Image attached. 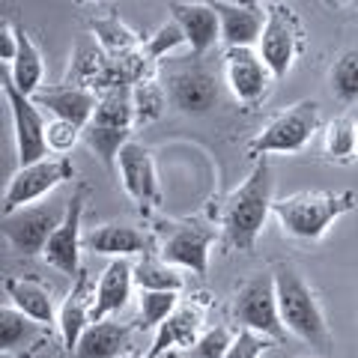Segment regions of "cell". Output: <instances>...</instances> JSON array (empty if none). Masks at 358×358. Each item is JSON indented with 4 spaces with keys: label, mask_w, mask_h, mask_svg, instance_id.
<instances>
[{
    "label": "cell",
    "mask_w": 358,
    "mask_h": 358,
    "mask_svg": "<svg viewBox=\"0 0 358 358\" xmlns=\"http://www.w3.org/2000/svg\"><path fill=\"white\" fill-rule=\"evenodd\" d=\"M272 206H275V173L272 164L266 162V155H260L248 179L227 197L221 212V227L227 233V242L233 248L245 254L254 251Z\"/></svg>",
    "instance_id": "obj_1"
},
{
    "label": "cell",
    "mask_w": 358,
    "mask_h": 358,
    "mask_svg": "<svg viewBox=\"0 0 358 358\" xmlns=\"http://www.w3.org/2000/svg\"><path fill=\"white\" fill-rule=\"evenodd\" d=\"M275 289H278V308H281V320L293 338L317 346L320 352H331V331L326 322V313L308 278L299 272L296 263H278L272 268Z\"/></svg>",
    "instance_id": "obj_2"
},
{
    "label": "cell",
    "mask_w": 358,
    "mask_h": 358,
    "mask_svg": "<svg viewBox=\"0 0 358 358\" xmlns=\"http://www.w3.org/2000/svg\"><path fill=\"white\" fill-rule=\"evenodd\" d=\"M355 209V192H299L275 200V218L284 236L299 242H320L326 230Z\"/></svg>",
    "instance_id": "obj_3"
},
{
    "label": "cell",
    "mask_w": 358,
    "mask_h": 358,
    "mask_svg": "<svg viewBox=\"0 0 358 358\" xmlns=\"http://www.w3.org/2000/svg\"><path fill=\"white\" fill-rule=\"evenodd\" d=\"M134 122L138 120H134L131 93L126 87L114 84L102 99H99L96 114L84 129L87 147L99 155V162H102L108 171H117V155L131 141L129 134H131Z\"/></svg>",
    "instance_id": "obj_4"
},
{
    "label": "cell",
    "mask_w": 358,
    "mask_h": 358,
    "mask_svg": "<svg viewBox=\"0 0 358 358\" xmlns=\"http://www.w3.org/2000/svg\"><path fill=\"white\" fill-rule=\"evenodd\" d=\"M162 87L179 114H206L218 102V75L203 57H167L162 63Z\"/></svg>",
    "instance_id": "obj_5"
},
{
    "label": "cell",
    "mask_w": 358,
    "mask_h": 358,
    "mask_svg": "<svg viewBox=\"0 0 358 358\" xmlns=\"http://www.w3.org/2000/svg\"><path fill=\"white\" fill-rule=\"evenodd\" d=\"M233 320L239 329L260 331L275 343L287 338V326L281 320V308H278V289H275V275H254L248 278L233 296Z\"/></svg>",
    "instance_id": "obj_6"
},
{
    "label": "cell",
    "mask_w": 358,
    "mask_h": 358,
    "mask_svg": "<svg viewBox=\"0 0 358 358\" xmlns=\"http://www.w3.org/2000/svg\"><path fill=\"white\" fill-rule=\"evenodd\" d=\"M320 131V105L313 99L296 102L293 108L281 110L275 120H268V126L248 143V150L260 159L268 152H301L313 141V134Z\"/></svg>",
    "instance_id": "obj_7"
},
{
    "label": "cell",
    "mask_w": 358,
    "mask_h": 358,
    "mask_svg": "<svg viewBox=\"0 0 358 358\" xmlns=\"http://www.w3.org/2000/svg\"><path fill=\"white\" fill-rule=\"evenodd\" d=\"M75 176V164L69 155H45L33 164H21L13 173L3 194V215L33 206L39 197L51 194L57 185Z\"/></svg>",
    "instance_id": "obj_8"
},
{
    "label": "cell",
    "mask_w": 358,
    "mask_h": 358,
    "mask_svg": "<svg viewBox=\"0 0 358 358\" xmlns=\"http://www.w3.org/2000/svg\"><path fill=\"white\" fill-rule=\"evenodd\" d=\"M212 242H215V227L203 221H167L162 224V239L155 251L171 266L188 268L197 278H203L209 268Z\"/></svg>",
    "instance_id": "obj_9"
},
{
    "label": "cell",
    "mask_w": 358,
    "mask_h": 358,
    "mask_svg": "<svg viewBox=\"0 0 358 358\" xmlns=\"http://www.w3.org/2000/svg\"><path fill=\"white\" fill-rule=\"evenodd\" d=\"M3 96L9 102V114H13V129H15V150H18V167L33 164L48 155V120H45L42 108L33 102V96H24L13 84V78L3 69Z\"/></svg>",
    "instance_id": "obj_10"
},
{
    "label": "cell",
    "mask_w": 358,
    "mask_h": 358,
    "mask_svg": "<svg viewBox=\"0 0 358 358\" xmlns=\"http://www.w3.org/2000/svg\"><path fill=\"white\" fill-rule=\"evenodd\" d=\"M66 206H69V200L66 203H39V206H24L18 212H9V215H3L6 242L24 257L42 254L51 233L66 218Z\"/></svg>",
    "instance_id": "obj_11"
},
{
    "label": "cell",
    "mask_w": 358,
    "mask_h": 358,
    "mask_svg": "<svg viewBox=\"0 0 358 358\" xmlns=\"http://www.w3.org/2000/svg\"><path fill=\"white\" fill-rule=\"evenodd\" d=\"M87 194H90V188L81 185L69 197L66 218L60 221V227L51 233V239H48V245H45V251H42V257L48 260V266H54L66 278H78V275H81V248H84L81 221H84Z\"/></svg>",
    "instance_id": "obj_12"
},
{
    "label": "cell",
    "mask_w": 358,
    "mask_h": 358,
    "mask_svg": "<svg viewBox=\"0 0 358 358\" xmlns=\"http://www.w3.org/2000/svg\"><path fill=\"white\" fill-rule=\"evenodd\" d=\"M257 51H260L263 63L272 69L275 81L287 78V72L293 69L296 54H299V21L287 6L275 3L266 13V27L260 42H257Z\"/></svg>",
    "instance_id": "obj_13"
},
{
    "label": "cell",
    "mask_w": 358,
    "mask_h": 358,
    "mask_svg": "<svg viewBox=\"0 0 358 358\" xmlns=\"http://www.w3.org/2000/svg\"><path fill=\"white\" fill-rule=\"evenodd\" d=\"M224 81H227L230 93L242 105L263 102L268 87H272L275 75L263 63L260 51L254 48H227L224 51Z\"/></svg>",
    "instance_id": "obj_14"
},
{
    "label": "cell",
    "mask_w": 358,
    "mask_h": 358,
    "mask_svg": "<svg viewBox=\"0 0 358 358\" xmlns=\"http://www.w3.org/2000/svg\"><path fill=\"white\" fill-rule=\"evenodd\" d=\"M117 173L120 182L126 188L131 200L141 206H159L162 192H159V173H155L152 152L138 141H129L117 155Z\"/></svg>",
    "instance_id": "obj_15"
},
{
    "label": "cell",
    "mask_w": 358,
    "mask_h": 358,
    "mask_svg": "<svg viewBox=\"0 0 358 358\" xmlns=\"http://www.w3.org/2000/svg\"><path fill=\"white\" fill-rule=\"evenodd\" d=\"M203 317H206V301H188V305H179L171 317L155 329L152 350L147 355L162 358L164 352H176V350L185 352L188 346L203 334Z\"/></svg>",
    "instance_id": "obj_16"
},
{
    "label": "cell",
    "mask_w": 358,
    "mask_h": 358,
    "mask_svg": "<svg viewBox=\"0 0 358 358\" xmlns=\"http://www.w3.org/2000/svg\"><path fill=\"white\" fill-rule=\"evenodd\" d=\"M171 18L185 33V42L194 57H206V51L221 39V21L218 13L206 0H173Z\"/></svg>",
    "instance_id": "obj_17"
},
{
    "label": "cell",
    "mask_w": 358,
    "mask_h": 358,
    "mask_svg": "<svg viewBox=\"0 0 358 358\" xmlns=\"http://www.w3.org/2000/svg\"><path fill=\"white\" fill-rule=\"evenodd\" d=\"M93 299H96V289H90V275L81 268V275L75 278L69 296L63 299V305L57 310V329H60V341H63L66 355L75 352L81 334L87 331L90 322H93Z\"/></svg>",
    "instance_id": "obj_18"
},
{
    "label": "cell",
    "mask_w": 358,
    "mask_h": 358,
    "mask_svg": "<svg viewBox=\"0 0 358 358\" xmlns=\"http://www.w3.org/2000/svg\"><path fill=\"white\" fill-rule=\"evenodd\" d=\"M42 110H48L57 120H69L75 126L87 129V122L93 120L96 108H99V96L87 87L78 84H63V87H42L36 96H33Z\"/></svg>",
    "instance_id": "obj_19"
},
{
    "label": "cell",
    "mask_w": 358,
    "mask_h": 358,
    "mask_svg": "<svg viewBox=\"0 0 358 358\" xmlns=\"http://www.w3.org/2000/svg\"><path fill=\"white\" fill-rule=\"evenodd\" d=\"M84 248L102 257H134V254H150L152 251V239L134 224H99L90 233H84Z\"/></svg>",
    "instance_id": "obj_20"
},
{
    "label": "cell",
    "mask_w": 358,
    "mask_h": 358,
    "mask_svg": "<svg viewBox=\"0 0 358 358\" xmlns=\"http://www.w3.org/2000/svg\"><path fill=\"white\" fill-rule=\"evenodd\" d=\"M218 13L221 21V42L227 48H254L263 36L266 15L260 6H239V3H224V0H206Z\"/></svg>",
    "instance_id": "obj_21"
},
{
    "label": "cell",
    "mask_w": 358,
    "mask_h": 358,
    "mask_svg": "<svg viewBox=\"0 0 358 358\" xmlns=\"http://www.w3.org/2000/svg\"><path fill=\"white\" fill-rule=\"evenodd\" d=\"M134 284V266L129 263V257H114L105 272L99 275L96 284V299H93V322L108 320L110 313H117L129 305Z\"/></svg>",
    "instance_id": "obj_22"
},
{
    "label": "cell",
    "mask_w": 358,
    "mask_h": 358,
    "mask_svg": "<svg viewBox=\"0 0 358 358\" xmlns=\"http://www.w3.org/2000/svg\"><path fill=\"white\" fill-rule=\"evenodd\" d=\"M131 331H134V326L114 322V320L90 322L69 358H120V355L131 352L129 350L131 346Z\"/></svg>",
    "instance_id": "obj_23"
},
{
    "label": "cell",
    "mask_w": 358,
    "mask_h": 358,
    "mask_svg": "<svg viewBox=\"0 0 358 358\" xmlns=\"http://www.w3.org/2000/svg\"><path fill=\"white\" fill-rule=\"evenodd\" d=\"M42 322L27 317L24 310H18L15 305H3L0 308V352L6 355H30L45 338Z\"/></svg>",
    "instance_id": "obj_24"
},
{
    "label": "cell",
    "mask_w": 358,
    "mask_h": 358,
    "mask_svg": "<svg viewBox=\"0 0 358 358\" xmlns=\"http://www.w3.org/2000/svg\"><path fill=\"white\" fill-rule=\"evenodd\" d=\"M6 299L9 305H15L18 310H24L27 317L51 329V322H57V308H54L51 293L42 284L30 281V278H6Z\"/></svg>",
    "instance_id": "obj_25"
},
{
    "label": "cell",
    "mask_w": 358,
    "mask_h": 358,
    "mask_svg": "<svg viewBox=\"0 0 358 358\" xmlns=\"http://www.w3.org/2000/svg\"><path fill=\"white\" fill-rule=\"evenodd\" d=\"M6 75L13 78V84L24 96H36L42 90V81H45L42 51L33 45V39L21 27H18V54H15V60L6 66Z\"/></svg>",
    "instance_id": "obj_26"
},
{
    "label": "cell",
    "mask_w": 358,
    "mask_h": 358,
    "mask_svg": "<svg viewBox=\"0 0 358 358\" xmlns=\"http://www.w3.org/2000/svg\"><path fill=\"white\" fill-rule=\"evenodd\" d=\"M134 284L138 289H167V293H179L185 287V278L179 275V266H171L162 257L143 254V260L134 266Z\"/></svg>",
    "instance_id": "obj_27"
},
{
    "label": "cell",
    "mask_w": 358,
    "mask_h": 358,
    "mask_svg": "<svg viewBox=\"0 0 358 358\" xmlns=\"http://www.w3.org/2000/svg\"><path fill=\"white\" fill-rule=\"evenodd\" d=\"M329 87L338 102L355 105L358 102V48L343 51L329 69Z\"/></svg>",
    "instance_id": "obj_28"
},
{
    "label": "cell",
    "mask_w": 358,
    "mask_h": 358,
    "mask_svg": "<svg viewBox=\"0 0 358 358\" xmlns=\"http://www.w3.org/2000/svg\"><path fill=\"white\" fill-rule=\"evenodd\" d=\"M326 155L334 162H352L358 155V122H352L350 117L331 120L326 126Z\"/></svg>",
    "instance_id": "obj_29"
},
{
    "label": "cell",
    "mask_w": 358,
    "mask_h": 358,
    "mask_svg": "<svg viewBox=\"0 0 358 358\" xmlns=\"http://www.w3.org/2000/svg\"><path fill=\"white\" fill-rule=\"evenodd\" d=\"M141 317L138 329H159L162 322L179 308V293H167V289H141Z\"/></svg>",
    "instance_id": "obj_30"
},
{
    "label": "cell",
    "mask_w": 358,
    "mask_h": 358,
    "mask_svg": "<svg viewBox=\"0 0 358 358\" xmlns=\"http://www.w3.org/2000/svg\"><path fill=\"white\" fill-rule=\"evenodd\" d=\"M131 102H134V120L138 122H152L164 114L167 108V93L162 84L155 81H141L131 90Z\"/></svg>",
    "instance_id": "obj_31"
},
{
    "label": "cell",
    "mask_w": 358,
    "mask_h": 358,
    "mask_svg": "<svg viewBox=\"0 0 358 358\" xmlns=\"http://www.w3.org/2000/svg\"><path fill=\"white\" fill-rule=\"evenodd\" d=\"M233 341H236V331L230 326H212V329H203V334L182 355L185 358H224Z\"/></svg>",
    "instance_id": "obj_32"
},
{
    "label": "cell",
    "mask_w": 358,
    "mask_h": 358,
    "mask_svg": "<svg viewBox=\"0 0 358 358\" xmlns=\"http://www.w3.org/2000/svg\"><path fill=\"white\" fill-rule=\"evenodd\" d=\"M179 45H188L185 42V33L171 18L167 24H162L159 30H155V36L147 42V54H150V60H167L179 48Z\"/></svg>",
    "instance_id": "obj_33"
},
{
    "label": "cell",
    "mask_w": 358,
    "mask_h": 358,
    "mask_svg": "<svg viewBox=\"0 0 358 358\" xmlns=\"http://www.w3.org/2000/svg\"><path fill=\"white\" fill-rule=\"evenodd\" d=\"M45 138H48V152L66 155V152H72L75 143L84 138V129L75 126V122H69V120H57V117H54L48 122V131H45Z\"/></svg>",
    "instance_id": "obj_34"
},
{
    "label": "cell",
    "mask_w": 358,
    "mask_h": 358,
    "mask_svg": "<svg viewBox=\"0 0 358 358\" xmlns=\"http://www.w3.org/2000/svg\"><path fill=\"white\" fill-rule=\"evenodd\" d=\"M93 33L99 36V42L105 45L108 51H129V48H134L138 45V39H134V33L129 30V27H122L117 18H108V21H96L93 24Z\"/></svg>",
    "instance_id": "obj_35"
},
{
    "label": "cell",
    "mask_w": 358,
    "mask_h": 358,
    "mask_svg": "<svg viewBox=\"0 0 358 358\" xmlns=\"http://www.w3.org/2000/svg\"><path fill=\"white\" fill-rule=\"evenodd\" d=\"M268 346H275L272 338H266L260 331H251V329H239L236 341L230 343V350L224 358H263V352Z\"/></svg>",
    "instance_id": "obj_36"
},
{
    "label": "cell",
    "mask_w": 358,
    "mask_h": 358,
    "mask_svg": "<svg viewBox=\"0 0 358 358\" xmlns=\"http://www.w3.org/2000/svg\"><path fill=\"white\" fill-rule=\"evenodd\" d=\"M15 54H18V27L13 21H3L0 24V60H3V66L13 63Z\"/></svg>",
    "instance_id": "obj_37"
},
{
    "label": "cell",
    "mask_w": 358,
    "mask_h": 358,
    "mask_svg": "<svg viewBox=\"0 0 358 358\" xmlns=\"http://www.w3.org/2000/svg\"><path fill=\"white\" fill-rule=\"evenodd\" d=\"M233 3H239V6H257V0H233Z\"/></svg>",
    "instance_id": "obj_38"
},
{
    "label": "cell",
    "mask_w": 358,
    "mask_h": 358,
    "mask_svg": "<svg viewBox=\"0 0 358 358\" xmlns=\"http://www.w3.org/2000/svg\"><path fill=\"white\" fill-rule=\"evenodd\" d=\"M120 358H150V355H138V352H126V355H120Z\"/></svg>",
    "instance_id": "obj_39"
},
{
    "label": "cell",
    "mask_w": 358,
    "mask_h": 358,
    "mask_svg": "<svg viewBox=\"0 0 358 358\" xmlns=\"http://www.w3.org/2000/svg\"><path fill=\"white\" fill-rule=\"evenodd\" d=\"M162 358H185V355H179V352H164Z\"/></svg>",
    "instance_id": "obj_40"
},
{
    "label": "cell",
    "mask_w": 358,
    "mask_h": 358,
    "mask_svg": "<svg viewBox=\"0 0 358 358\" xmlns=\"http://www.w3.org/2000/svg\"><path fill=\"white\" fill-rule=\"evenodd\" d=\"M78 3H87V0H78ZM90 3H105V0H90Z\"/></svg>",
    "instance_id": "obj_41"
}]
</instances>
